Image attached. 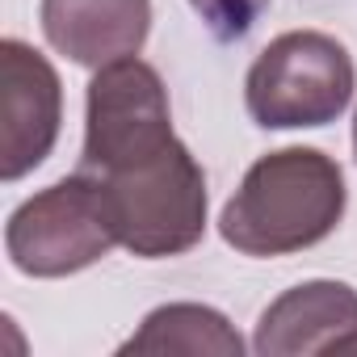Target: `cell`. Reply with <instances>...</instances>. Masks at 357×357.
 Returning a JSON list of instances; mask_svg holds the SVG:
<instances>
[{
	"mask_svg": "<svg viewBox=\"0 0 357 357\" xmlns=\"http://www.w3.org/2000/svg\"><path fill=\"white\" fill-rule=\"evenodd\" d=\"M344 172L319 147L261 155L219 215V236L244 257H286L328 240L344 219Z\"/></svg>",
	"mask_w": 357,
	"mask_h": 357,
	"instance_id": "1",
	"label": "cell"
},
{
	"mask_svg": "<svg viewBox=\"0 0 357 357\" xmlns=\"http://www.w3.org/2000/svg\"><path fill=\"white\" fill-rule=\"evenodd\" d=\"M118 244L143 261L181 257L206 236V172L194 151L172 139L155 155L101 176Z\"/></svg>",
	"mask_w": 357,
	"mask_h": 357,
	"instance_id": "2",
	"label": "cell"
},
{
	"mask_svg": "<svg viewBox=\"0 0 357 357\" xmlns=\"http://www.w3.org/2000/svg\"><path fill=\"white\" fill-rule=\"evenodd\" d=\"M357 89V68L344 43L324 30L278 34L244 76V105L265 130H303L336 122Z\"/></svg>",
	"mask_w": 357,
	"mask_h": 357,
	"instance_id": "3",
	"label": "cell"
},
{
	"mask_svg": "<svg viewBox=\"0 0 357 357\" xmlns=\"http://www.w3.org/2000/svg\"><path fill=\"white\" fill-rule=\"evenodd\" d=\"M118 248L114 211L101 176L72 172L26 198L5 223L9 265L26 278H68Z\"/></svg>",
	"mask_w": 357,
	"mask_h": 357,
	"instance_id": "4",
	"label": "cell"
},
{
	"mask_svg": "<svg viewBox=\"0 0 357 357\" xmlns=\"http://www.w3.org/2000/svg\"><path fill=\"white\" fill-rule=\"evenodd\" d=\"M172 109L168 89L151 63L139 55L114 59L93 72L84 93V147L80 168L93 176H109L155 155L172 143Z\"/></svg>",
	"mask_w": 357,
	"mask_h": 357,
	"instance_id": "5",
	"label": "cell"
},
{
	"mask_svg": "<svg viewBox=\"0 0 357 357\" xmlns=\"http://www.w3.org/2000/svg\"><path fill=\"white\" fill-rule=\"evenodd\" d=\"M63 84L43 51L22 38L0 43V176L22 181L59 139Z\"/></svg>",
	"mask_w": 357,
	"mask_h": 357,
	"instance_id": "6",
	"label": "cell"
},
{
	"mask_svg": "<svg viewBox=\"0 0 357 357\" xmlns=\"http://www.w3.org/2000/svg\"><path fill=\"white\" fill-rule=\"evenodd\" d=\"M252 349L261 357L357 353V290L328 278L290 286L261 311Z\"/></svg>",
	"mask_w": 357,
	"mask_h": 357,
	"instance_id": "7",
	"label": "cell"
},
{
	"mask_svg": "<svg viewBox=\"0 0 357 357\" xmlns=\"http://www.w3.org/2000/svg\"><path fill=\"white\" fill-rule=\"evenodd\" d=\"M47 43L80 68H105L139 55L151 34V0H43Z\"/></svg>",
	"mask_w": 357,
	"mask_h": 357,
	"instance_id": "8",
	"label": "cell"
},
{
	"mask_svg": "<svg viewBox=\"0 0 357 357\" xmlns=\"http://www.w3.org/2000/svg\"><path fill=\"white\" fill-rule=\"evenodd\" d=\"M118 353H185V357H240L244 340L223 311L206 303H164L147 311L139 332Z\"/></svg>",
	"mask_w": 357,
	"mask_h": 357,
	"instance_id": "9",
	"label": "cell"
},
{
	"mask_svg": "<svg viewBox=\"0 0 357 357\" xmlns=\"http://www.w3.org/2000/svg\"><path fill=\"white\" fill-rule=\"evenodd\" d=\"M190 5H194V13L206 22V30L219 43H236L261 22V13L269 9V0H190Z\"/></svg>",
	"mask_w": 357,
	"mask_h": 357,
	"instance_id": "10",
	"label": "cell"
},
{
	"mask_svg": "<svg viewBox=\"0 0 357 357\" xmlns=\"http://www.w3.org/2000/svg\"><path fill=\"white\" fill-rule=\"evenodd\" d=\"M353 155H357V114H353Z\"/></svg>",
	"mask_w": 357,
	"mask_h": 357,
	"instance_id": "11",
	"label": "cell"
}]
</instances>
